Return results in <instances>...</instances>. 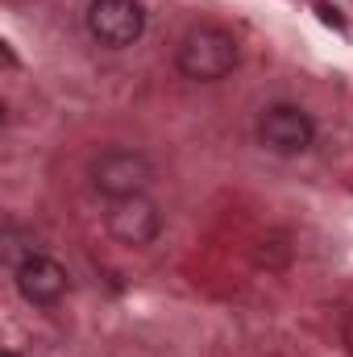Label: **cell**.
<instances>
[{
	"label": "cell",
	"mask_w": 353,
	"mask_h": 357,
	"mask_svg": "<svg viewBox=\"0 0 353 357\" xmlns=\"http://www.w3.org/2000/svg\"><path fill=\"white\" fill-rule=\"evenodd\" d=\"M241 50H237V38L220 25H195L187 29V38L179 42V71L195 84H216L225 75H233Z\"/></svg>",
	"instance_id": "obj_1"
},
{
	"label": "cell",
	"mask_w": 353,
	"mask_h": 357,
	"mask_svg": "<svg viewBox=\"0 0 353 357\" xmlns=\"http://www.w3.org/2000/svg\"><path fill=\"white\" fill-rule=\"evenodd\" d=\"M150 162L146 154L137 150H104L96 162H91V187L108 199H125V195H146L150 187Z\"/></svg>",
	"instance_id": "obj_2"
},
{
	"label": "cell",
	"mask_w": 353,
	"mask_h": 357,
	"mask_svg": "<svg viewBox=\"0 0 353 357\" xmlns=\"http://www.w3.org/2000/svg\"><path fill=\"white\" fill-rule=\"evenodd\" d=\"M91 38L108 50H125L146 33V13L137 0H91L88 4Z\"/></svg>",
	"instance_id": "obj_3"
},
{
	"label": "cell",
	"mask_w": 353,
	"mask_h": 357,
	"mask_svg": "<svg viewBox=\"0 0 353 357\" xmlns=\"http://www.w3.org/2000/svg\"><path fill=\"white\" fill-rule=\"evenodd\" d=\"M108 233L121 241V245H150L158 233H163V212L154 199L146 195H125V199H108Z\"/></svg>",
	"instance_id": "obj_4"
},
{
	"label": "cell",
	"mask_w": 353,
	"mask_h": 357,
	"mask_svg": "<svg viewBox=\"0 0 353 357\" xmlns=\"http://www.w3.org/2000/svg\"><path fill=\"white\" fill-rule=\"evenodd\" d=\"M258 137H262L266 150H274V154H303L312 146V137H316V125H312V116L303 108L274 104V108H266L262 121H258Z\"/></svg>",
	"instance_id": "obj_5"
},
{
	"label": "cell",
	"mask_w": 353,
	"mask_h": 357,
	"mask_svg": "<svg viewBox=\"0 0 353 357\" xmlns=\"http://www.w3.org/2000/svg\"><path fill=\"white\" fill-rule=\"evenodd\" d=\"M17 291L33 303V307H54L67 291H71V274L46 254H29L17 266Z\"/></svg>",
	"instance_id": "obj_6"
},
{
	"label": "cell",
	"mask_w": 353,
	"mask_h": 357,
	"mask_svg": "<svg viewBox=\"0 0 353 357\" xmlns=\"http://www.w3.org/2000/svg\"><path fill=\"white\" fill-rule=\"evenodd\" d=\"M291 254H295V250H291V241H287L283 233H266L262 241L254 245V262L262 270H270V274H278V270L291 266Z\"/></svg>",
	"instance_id": "obj_7"
},
{
	"label": "cell",
	"mask_w": 353,
	"mask_h": 357,
	"mask_svg": "<svg viewBox=\"0 0 353 357\" xmlns=\"http://www.w3.org/2000/svg\"><path fill=\"white\" fill-rule=\"evenodd\" d=\"M316 13H320V21H324V25H333V29H341V25H345V21H341V13H337L329 0H320V4H316Z\"/></svg>",
	"instance_id": "obj_8"
},
{
	"label": "cell",
	"mask_w": 353,
	"mask_h": 357,
	"mask_svg": "<svg viewBox=\"0 0 353 357\" xmlns=\"http://www.w3.org/2000/svg\"><path fill=\"white\" fill-rule=\"evenodd\" d=\"M341 341H345V349L353 354V312L345 316V324H341Z\"/></svg>",
	"instance_id": "obj_9"
},
{
	"label": "cell",
	"mask_w": 353,
	"mask_h": 357,
	"mask_svg": "<svg viewBox=\"0 0 353 357\" xmlns=\"http://www.w3.org/2000/svg\"><path fill=\"white\" fill-rule=\"evenodd\" d=\"M4 357H21V354H17V349H4Z\"/></svg>",
	"instance_id": "obj_10"
}]
</instances>
